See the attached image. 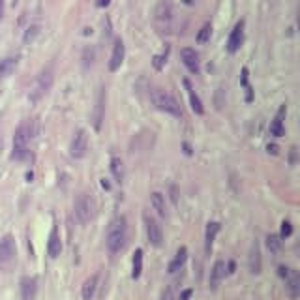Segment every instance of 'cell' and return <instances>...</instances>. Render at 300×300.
Instances as JSON below:
<instances>
[{
	"mask_svg": "<svg viewBox=\"0 0 300 300\" xmlns=\"http://www.w3.org/2000/svg\"><path fill=\"white\" fill-rule=\"evenodd\" d=\"M126 236H128V223L124 216H116L111 220L109 227H107V234H105V244L109 248V252H120L124 244H126Z\"/></svg>",
	"mask_w": 300,
	"mask_h": 300,
	"instance_id": "obj_1",
	"label": "cell"
},
{
	"mask_svg": "<svg viewBox=\"0 0 300 300\" xmlns=\"http://www.w3.org/2000/svg\"><path fill=\"white\" fill-rule=\"evenodd\" d=\"M32 137V132H30V126L27 122L21 124L17 130H15L14 135V152H12V158L14 160H25L28 156V141Z\"/></svg>",
	"mask_w": 300,
	"mask_h": 300,
	"instance_id": "obj_2",
	"label": "cell"
},
{
	"mask_svg": "<svg viewBox=\"0 0 300 300\" xmlns=\"http://www.w3.org/2000/svg\"><path fill=\"white\" fill-rule=\"evenodd\" d=\"M94 210H96V205H94V199L87 194H81L75 201V216L81 223H88V221L94 218Z\"/></svg>",
	"mask_w": 300,
	"mask_h": 300,
	"instance_id": "obj_3",
	"label": "cell"
},
{
	"mask_svg": "<svg viewBox=\"0 0 300 300\" xmlns=\"http://www.w3.org/2000/svg\"><path fill=\"white\" fill-rule=\"evenodd\" d=\"M152 100H154V105L158 107L160 111H165V113L173 114V116H180V114H182L178 101L174 100L171 94L163 92V90H158V92H154Z\"/></svg>",
	"mask_w": 300,
	"mask_h": 300,
	"instance_id": "obj_4",
	"label": "cell"
},
{
	"mask_svg": "<svg viewBox=\"0 0 300 300\" xmlns=\"http://www.w3.org/2000/svg\"><path fill=\"white\" fill-rule=\"evenodd\" d=\"M145 225H147V236L150 240V244L156 248H160L163 244V231H161V225L158 223V220L150 216V214H145Z\"/></svg>",
	"mask_w": 300,
	"mask_h": 300,
	"instance_id": "obj_5",
	"label": "cell"
},
{
	"mask_svg": "<svg viewBox=\"0 0 300 300\" xmlns=\"http://www.w3.org/2000/svg\"><path fill=\"white\" fill-rule=\"evenodd\" d=\"M87 148H88V137L85 134V130H79L77 134L74 135V139H72V145H70V154L81 160V158H85V154H87Z\"/></svg>",
	"mask_w": 300,
	"mask_h": 300,
	"instance_id": "obj_6",
	"label": "cell"
},
{
	"mask_svg": "<svg viewBox=\"0 0 300 300\" xmlns=\"http://www.w3.org/2000/svg\"><path fill=\"white\" fill-rule=\"evenodd\" d=\"M15 238L12 234H6L4 238L0 240V265H8L12 263L15 257Z\"/></svg>",
	"mask_w": 300,
	"mask_h": 300,
	"instance_id": "obj_7",
	"label": "cell"
},
{
	"mask_svg": "<svg viewBox=\"0 0 300 300\" xmlns=\"http://www.w3.org/2000/svg\"><path fill=\"white\" fill-rule=\"evenodd\" d=\"M244 43V21H238L234 25L233 32L229 36V41H227V51L229 53H236L240 47Z\"/></svg>",
	"mask_w": 300,
	"mask_h": 300,
	"instance_id": "obj_8",
	"label": "cell"
},
{
	"mask_svg": "<svg viewBox=\"0 0 300 300\" xmlns=\"http://www.w3.org/2000/svg\"><path fill=\"white\" fill-rule=\"evenodd\" d=\"M51 85H53V72H51V70L41 72L40 77H38V81H36V87H34L32 100H38L40 96H43V94L51 88Z\"/></svg>",
	"mask_w": 300,
	"mask_h": 300,
	"instance_id": "obj_9",
	"label": "cell"
},
{
	"mask_svg": "<svg viewBox=\"0 0 300 300\" xmlns=\"http://www.w3.org/2000/svg\"><path fill=\"white\" fill-rule=\"evenodd\" d=\"M180 58H182L184 66H186L192 74H197V72H199V54L195 53V49H190V47L182 49V51H180Z\"/></svg>",
	"mask_w": 300,
	"mask_h": 300,
	"instance_id": "obj_10",
	"label": "cell"
},
{
	"mask_svg": "<svg viewBox=\"0 0 300 300\" xmlns=\"http://www.w3.org/2000/svg\"><path fill=\"white\" fill-rule=\"evenodd\" d=\"M36 293H38V280L25 276V278L21 280V298L36 300Z\"/></svg>",
	"mask_w": 300,
	"mask_h": 300,
	"instance_id": "obj_11",
	"label": "cell"
},
{
	"mask_svg": "<svg viewBox=\"0 0 300 300\" xmlns=\"http://www.w3.org/2000/svg\"><path fill=\"white\" fill-rule=\"evenodd\" d=\"M47 252H49V255H51L53 259H56V257L62 254V240H60V233H58V229H56V227L51 229L49 242H47Z\"/></svg>",
	"mask_w": 300,
	"mask_h": 300,
	"instance_id": "obj_12",
	"label": "cell"
},
{
	"mask_svg": "<svg viewBox=\"0 0 300 300\" xmlns=\"http://www.w3.org/2000/svg\"><path fill=\"white\" fill-rule=\"evenodd\" d=\"M124 54H126L124 43H122V40H116L114 49H113V54H111V60H109V70H111V72H116V70L122 66V62H124Z\"/></svg>",
	"mask_w": 300,
	"mask_h": 300,
	"instance_id": "obj_13",
	"label": "cell"
},
{
	"mask_svg": "<svg viewBox=\"0 0 300 300\" xmlns=\"http://www.w3.org/2000/svg\"><path fill=\"white\" fill-rule=\"evenodd\" d=\"M225 272H227L225 261H216V263H214V267H212V270H210V287H212V289H216V287H218V283H220V281L225 278Z\"/></svg>",
	"mask_w": 300,
	"mask_h": 300,
	"instance_id": "obj_14",
	"label": "cell"
},
{
	"mask_svg": "<svg viewBox=\"0 0 300 300\" xmlns=\"http://www.w3.org/2000/svg\"><path fill=\"white\" fill-rule=\"evenodd\" d=\"M285 113H287L285 105H281L278 114H276V118H274L272 124H270V135H274V137L285 135V128H283V116H285Z\"/></svg>",
	"mask_w": 300,
	"mask_h": 300,
	"instance_id": "obj_15",
	"label": "cell"
},
{
	"mask_svg": "<svg viewBox=\"0 0 300 300\" xmlns=\"http://www.w3.org/2000/svg\"><path fill=\"white\" fill-rule=\"evenodd\" d=\"M248 263H250V272H254V274L261 272V250H259L257 240H255L254 244H252V248H250V257H248Z\"/></svg>",
	"mask_w": 300,
	"mask_h": 300,
	"instance_id": "obj_16",
	"label": "cell"
},
{
	"mask_svg": "<svg viewBox=\"0 0 300 300\" xmlns=\"http://www.w3.org/2000/svg\"><path fill=\"white\" fill-rule=\"evenodd\" d=\"M103 113H105V92L101 90L98 94V101H96V109H94V128L96 130H100L101 128V120H103Z\"/></svg>",
	"mask_w": 300,
	"mask_h": 300,
	"instance_id": "obj_17",
	"label": "cell"
},
{
	"mask_svg": "<svg viewBox=\"0 0 300 300\" xmlns=\"http://www.w3.org/2000/svg\"><path fill=\"white\" fill-rule=\"evenodd\" d=\"M218 231H220V223L218 221H208L207 233H205V252H207V255H210V252H212V244Z\"/></svg>",
	"mask_w": 300,
	"mask_h": 300,
	"instance_id": "obj_18",
	"label": "cell"
},
{
	"mask_svg": "<svg viewBox=\"0 0 300 300\" xmlns=\"http://www.w3.org/2000/svg\"><path fill=\"white\" fill-rule=\"evenodd\" d=\"M285 283H287V291H289V294H291V298H298V294H300V276H298V272L291 270L289 276L285 278Z\"/></svg>",
	"mask_w": 300,
	"mask_h": 300,
	"instance_id": "obj_19",
	"label": "cell"
},
{
	"mask_svg": "<svg viewBox=\"0 0 300 300\" xmlns=\"http://www.w3.org/2000/svg\"><path fill=\"white\" fill-rule=\"evenodd\" d=\"M17 62H19V56H6L0 60V79H6L8 75L14 74Z\"/></svg>",
	"mask_w": 300,
	"mask_h": 300,
	"instance_id": "obj_20",
	"label": "cell"
},
{
	"mask_svg": "<svg viewBox=\"0 0 300 300\" xmlns=\"http://www.w3.org/2000/svg\"><path fill=\"white\" fill-rule=\"evenodd\" d=\"M184 87H186V90H188V96H190V105H192V109H194V113H197V114H203V101H201V98L195 94V90L192 88V85H190V81H184Z\"/></svg>",
	"mask_w": 300,
	"mask_h": 300,
	"instance_id": "obj_21",
	"label": "cell"
},
{
	"mask_svg": "<svg viewBox=\"0 0 300 300\" xmlns=\"http://www.w3.org/2000/svg\"><path fill=\"white\" fill-rule=\"evenodd\" d=\"M188 259V250L184 246L180 248L178 252H176V257H174L173 261H171V265H169V272L171 274H176L180 270V268L184 267V263H186Z\"/></svg>",
	"mask_w": 300,
	"mask_h": 300,
	"instance_id": "obj_22",
	"label": "cell"
},
{
	"mask_svg": "<svg viewBox=\"0 0 300 300\" xmlns=\"http://www.w3.org/2000/svg\"><path fill=\"white\" fill-rule=\"evenodd\" d=\"M96 287H98V276L94 274V276L87 278L85 283H83V300H92L94 293H96Z\"/></svg>",
	"mask_w": 300,
	"mask_h": 300,
	"instance_id": "obj_23",
	"label": "cell"
},
{
	"mask_svg": "<svg viewBox=\"0 0 300 300\" xmlns=\"http://www.w3.org/2000/svg\"><path fill=\"white\" fill-rule=\"evenodd\" d=\"M150 203H152V208L158 212V216L161 218H165V199H163V195L160 192H154L150 195Z\"/></svg>",
	"mask_w": 300,
	"mask_h": 300,
	"instance_id": "obj_24",
	"label": "cell"
},
{
	"mask_svg": "<svg viewBox=\"0 0 300 300\" xmlns=\"http://www.w3.org/2000/svg\"><path fill=\"white\" fill-rule=\"evenodd\" d=\"M171 14H173V8H171L169 0L160 2V6L156 8V19L158 21H169L171 19Z\"/></svg>",
	"mask_w": 300,
	"mask_h": 300,
	"instance_id": "obj_25",
	"label": "cell"
},
{
	"mask_svg": "<svg viewBox=\"0 0 300 300\" xmlns=\"http://www.w3.org/2000/svg\"><path fill=\"white\" fill-rule=\"evenodd\" d=\"M143 272V250H135L134 261H132V278L137 280Z\"/></svg>",
	"mask_w": 300,
	"mask_h": 300,
	"instance_id": "obj_26",
	"label": "cell"
},
{
	"mask_svg": "<svg viewBox=\"0 0 300 300\" xmlns=\"http://www.w3.org/2000/svg\"><path fill=\"white\" fill-rule=\"evenodd\" d=\"M111 173H113L114 180L116 182H124V163H122V160L120 158H113L111 160Z\"/></svg>",
	"mask_w": 300,
	"mask_h": 300,
	"instance_id": "obj_27",
	"label": "cell"
},
{
	"mask_svg": "<svg viewBox=\"0 0 300 300\" xmlns=\"http://www.w3.org/2000/svg\"><path fill=\"white\" fill-rule=\"evenodd\" d=\"M280 244H281L280 236H276V234H268L267 236V246L270 250V254H278L280 252Z\"/></svg>",
	"mask_w": 300,
	"mask_h": 300,
	"instance_id": "obj_28",
	"label": "cell"
},
{
	"mask_svg": "<svg viewBox=\"0 0 300 300\" xmlns=\"http://www.w3.org/2000/svg\"><path fill=\"white\" fill-rule=\"evenodd\" d=\"M210 34H212V27H210V23H205L203 28L199 30V34H197V41L199 43H207L210 40Z\"/></svg>",
	"mask_w": 300,
	"mask_h": 300,
	"instance_id": "obj_29",
	"label": "cell"
},
{
	"mask_svg": "<svg viewBox=\"0 0 300 300\" xmlns=\"http://www.w3.org/2000/svg\"><path fill=\"white\" fill-rule=\"evenodd\" d=\"M291 233H293V225H291V221H283V223H281L280 238H289Z\"/></svg>",
	"mask_w": 300,
	"mask_h": 300,
	"instance_id": "obj_30",
	"label": "cell"
},
{
	"mask_svg": "<svg viewBox=\"0 0 300 300\" xmlns=\"http://www.w3.org/2000/svg\"><path fill=\"white\" fill-rule=\"evenodd\" d=\"M38 30H40L38 27H30V28H28V32L25 34V43H28V41H32L34 38H36V34H38Z\"/></svg>",
	"mask_w": 300,
	"mask_h": 300,
	"instance_id": "obj_31",
	"label": "cell"
},
{
	"mask_svg": "<svg viewBox=\"0 0 300 300\" xmlns=\"http://www.w3.org/2000/svg\"><path fill=\"white\" fill-rule=\"evenodd\" d=\"M165 58H167V53L161 54V56H154V68H156V70H161V68H163V64L167 62Z\"/></svg>",
	"mask_w": 300,
	"mask_h": 300,
	"instance_id": "obj_32",
	"label": "cell"
},
{
	"mask_svg": "<svg viewBox=\"0 0 300 300\" xmlns=\"http://www.w3.org/2000/svg\"><path fill=\"white\" fill-rule=\"evenodd\" d=\"M161 300H174V296H173V289H171V287H167L165 291L161 293Z\"/></svg>",
	"mask_w": 300,
	"mask_h": 300,
	"instance_id": "obj_33",
	"label": "cell"
},
{
	"mask_svg": "<svg viewBox=\"0 0 300 300\" xmlns=\"http://www.w3.org/2000/svg\"><path fill=\"white\" fill-rule=\"evenodd\" d=\"M289 272H291V268H287V267H280V268H278V274H280L281 278H287V276H289Z\"/></svg>",
	"mask_w": 300,
	"mask_h": 300,
	"instance_id": "obj_34",
	"label": "cell"
},
{
	"mask_svg": "<svg viewBox=\"0 0 300 300\" xmlns=\"http://www.w3.org/2000/svg\"><path fill=\"white\" fill-rule=\"evenodd\" d=\"M192 293H194L192 289H186V291H182V293H180V300H188L190 296H192Z\"/></svg>",
	"mask_w": 300,
	"mask_h": 300,
	"instance_id": "obj_35",
	"label": "cell"
},
{
	"mask_svg": "<svg viewBox=\"0 0 300 300\" xmlns=\"http://www.w3.org/2000/svg\"><path fill=\"white\" fill-rule=\"evenodd\" d=\"M268 152L278 154V147H276V145H272V147H270V145H268Z\"/></svg>",
	"mask_w": 300,
	"mask_h": 300,
	"instance_id": "obj_36",
	"label": "cell"
},
{
	"mask_svg": "<svg viewBox=\"0 0 300 300\" xmlns=\"http://www.w3.org/2000/svg\"><path fill=\"white\" fill-rule=\"evenodd\" d=\"M227 268H229L227 272H229V274H233V272H234V263H229V265H227Z\"/></svg>",
	"mask_w": 300,
	"mask_h": 300,
	"instance_id": "obj_37",
	"label": "cell"
},
{
	"mask_svg": "<svg viewBox=\"0 0 300 300\" xmlns=\"http://www.w3.org/2000/svg\"><path fill=\"white\" fill-rule=\"evenodd\" d=\"M2 15H4V0H0V19H2Z\"/></svg>",
	"mask_w": 300,
	"mask_h": 300,
	"instance_id": "obj_38",
	"label": "cell"
},
{
	"mask_svg": "<svg viewBox=\"0 0 300 300\" xmlns=\"http://www.w3.org/2000/svg\"><path fill=\"white\" fill-rule=\"evenodd\" d=\"M107 4H109V0H100L98 2V6H107Z\"/></svg>",
	"mask_w": 300,
	"mask_h": 300,
	"instance_id": "obj_39",
	"label": "cell"
}]
</instances>
